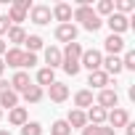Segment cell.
<instances>
[{
  "label": "cell",
  "instance_id": "obj_5",
  "mask_svg": "<svg viewBox=\"0 0 135 135\" xmlns=\"http://www.w3.org/2000/svg\"><path fill=\"white\" fill-rule=\"evenodd\" d=\"M95 106H101V109H106V111L117 109V106H119V95H117V90H111V88H106V90H98Z\"/></svg>",
  "mask_w": 135,
  "mask_h": 135
},
{
  "label": "cell",
  "instance_id": "obj_20",
  "mask_svg": "<svg viewBox=\"0 0 135 135\" xmlns=\"http://www.w3.org/2000/svg\"><path fill=\"white\" fill-rule=\"evenodd\" d=\"M85 117H88V124H106V109H101V106H95V103L88 109Z\"/></svg>",
  "mask_w": 135,
  "mask_h": 135
},
{
  "label": "cell",
  "instance_id": "obj_22",
  "mask_svg": "<svg viewBox=\"0 0 135 135\" xmlns=\"http://www.w3.org/2000/svg\"><path fill=\"white\" fill-rule=\"evenodd\" d=\"M66 124H69V127H85V124H88V117H85V111H80V109H72V111H69V117H66Z\"/></svg>",
  "mask_w": 135,
  "mask_h": 135
},
{
  "label": "cell",
  "instance_id": "obj_2",
  "mask_svg": "<svg viewBox=\"0 0 135 135\" xmlns=\"http://www.w3.org/2000/svg\"><path fill=\"white\" fill-rule=\"evenodd\" d=\"M82 42H69L64 50H61V66H64V72L66 74H72V77H77L80 74V58H82Z\"/></svg>",
  "mask_w": 135,
  "mask_h": 135
},
{
  "label": "cell",
  "instance_id": "obj_9",
  "mask_svg": "<svg viewBox=\"0 0 135 135\" xmlns=\"http://www.w3.org/2000/svg\"><path fill=\"white\" fill-rule=\"evenodd\" d=\"M101 72H106L109 77H119L124 69H122V58L119 56H106L101 61Z\"/></svg>",
  "mask_w": 135,
  "mask_h": 135
},
{
  "label": "cell",
  "instance_id": "obj_14",
  "mask_svg": "<svg viewBox=\"0 0 135 135\" xmlns=\"http://www.w3.org/2000/svg\"><path fill=\"white\" fill-rule=\"evenodd\" d=\"M8 85H11V90H13V93H24V90L32 85V80H29V74H27V72H21V69H19V72L11 77V82H8Z\"/></svg>",
  "mask_w": 135,
  "mask_h": 135
},
{
  "label": "cell",
  "instance_id": "obj_23",
  "mask_svg": "<svg viewBox=\"0 0 135 135\" xmlns=\"http://www.w3.org/2000/svg\"><path fill=\"white\" fill-rule=\"evenodd\" d=\"M24 40H27V29L24 27H11L8 29V42H13V48L24 45Z\"/></svg>",
  "mask_w": 135,
  "mask_h": 135
},
{
  "label": "cell",
  "instance_id": "obj_11",
  "mask_svg": "<svg viewBox=\"0 0 135 135\" xmlns=\"http://www.w3.org/2000/svg\"><path fill=\"white\" fill-rule=\"evenodd\" d=\"M48 95H50L53 103H64L66 98H69V88H66L64 82H53V85H48Z\"/></svg>",
  "mask_w": 135,
  "mask_h": 135
},
{
  "label": "cell",
  "instance_id": "obj_1",
  "mask_svg": "<svg viewBox=\"0 0 135 135\" xmlns=\"http://www.w3.org/2000/svg\"><path fill=\"white\" fill-rule=\"evenodd\" d=\"M72 16H74V21H80L88 32H98L101 29V16L93 11V6H90V0H80L77 3V8L72 11Z\"/></svg>",
  "mask_w": 135,
  "mask_h": 135
},
{
  "label": "cell",
  "instance_id": "obj_33",
  "mask_svg": "<svg viewBox=\"0 0 135 135\" xmlns=\"http://www.w3.org/2000/svg\"><path fill=\"white\" fill-rule=\"evenodd\" d=\"M98 135H117V130H111L109 124H101L98 127Z\"/></svg>",
  "mask_w": 135,
  "mask_h": 135
},
{
  "label": "cell",
  "instance_id": "obj_8",
  "mask_svg": "<svg viewBox=\"0 0 135 135\" xmlns=\"http://www.w3.org/2000/svg\"><path fill=\"white\" fill-rule=\"evenodd\" d=\"M53 35H56L58 42H66V45H69V42H77V27H74V24H58Z\"/></svg>",
  "mask_w": 135,
  "mask_h": 135
},
{
  "label": "cell",
  "instance_id": "obj_34",
  "mask_svg": "<svg viewBox=\"0 0 135 135\" xmlns=\"http://www.w3.org/2000/svg\"><path fill=\"white\" fill-rule=\"evenodd\" d=\"M6 90H11V85H8V82H6V80H3V77H0V95H3V93H6Z\"/></svg>",
  "mask_w": 135,
  "mask_h": 135
},
{
  "label": "cell",
  "instance_id": "obj_3",
  "mask_svg": "<svg viewBox=\"0 0 135 135\" xmlns=\"http://www.w3.org/2000/svg\"><path fill=\"white\" fill-rule=\"evenodd\" d=\"M101 61H103L101 50H95V48H85V50H82V58H80V66H85L88 72H98V69H101Z\"/></svg>",
  "mask_w": 135,
  "mask_h": 135
},
{
  "label": "cell",
  "instance_id": "obj_10",
  "mask_svg": "<svg viewBox=\"0 0 135 135\" xmlns=\"http://www.w3.org/2000/svg\"><path fill=\"white\" fill-rule=\"evenodd\" d=\"M50 16L58 21V24H72V6L69 3H56L50 8Z\"/></svg>",
  "mask_w": 135,
  "mask_h": 135
},
{
  "label": "cell",
  "instance_id": "obj_17",
  "mask_svg": "<svg viewBox=\"0 0 135 135\" xmlns=\"http://www.w3.org/2000/svg\"><path fill=\"white\" fill-rule=\"evenodd\" d=\"M45 64H48V69H58L61 66V48H56V45H48L45 48Z\"/></svg>",
  "mask_w": 135,
  "mask_h": 135
},
{
  "label": "cell",
  "instance_id": "obj_24",
  "mask_svg": "<svg viewBox=\"0 0 135 135\" xmlns=\"http://www.w3.org/2000/svg\"><path fill=\"white\" fill-rule=\"evenodd\" d=\"M19 106V93H13V90H6L3 95H0V109H16Z\"/></svg>",
  "mask_w": 135,
  "mask_h": 135
},
{
  "label": "cell",
  "instance_id": "obj_19",
  "mask_svg": "<svg viewBox=\"0 0 135 135\" xmlns=\"http://www.w3.org/2000/svg\"><path fill=\"white\" fill-rule=\"evenodd\" d=\"M95 101H93V90H77L74 93V106L80 109V111H85V109H90Z\"/></svg>",
  "mask_w": 135,
  "mask_h": 135
},
{
  "label": "cell",
  "instance_id": "obj_38",
  "mask_svg": "<svg viewBox=\"0 0 135 135\" xmlns=\"http://www.w3.org/2000/svg\"><path fill=\"white\" fill-rule=\"evenodd\" d=\"M0 135H11V130H0Z\"/></svg>",
  "mask_w": 135,
  "mask_h": 135
},
{
  "label": "cell",
  "instance_id": "obj_32",
  "mask_svg": "<svg viewBox=\"0 0 135 135\" xmlns=\"http://www.w3.org/2000/svg\"><path fill=\"white\" fill-rule=\"evenodd\" d=\"M98 127L101 124H85L82 127V135H98Z\"/></svg>",
  "mask_w": 135,
  "mask_h": 135
},
{
  "label": "cell",
  "instance_id": "obj_28",
  "mask_svg": "<svg viewBox=\"0 0 135 135\" xmlns=\"http://www.w3.org/2000/svg\"><path fill=\"white\" fill-rule=\"evenodd\" d=\"M21 135H42V124L40 122H27L21 127Z\"/></svg>",
  "mask_w": 135,
  "mask_h": 135
},
{
  "label": "cell",
  "instance_id": "obj_31",
  "mask_svg": "<svg viewBox=\"0 0 135 135\" xmlns=\"http://www.w3.org/2000/svg\"><path fill=\"white\" fill-rule=\"evenodd\" d=\"M8 29H11V21H8V16H0V37H3V35H8Z\"/></svg>",
  "mask_w": 135,
  "mask_h": 135
},
{
  "label": "cell",
  "instance_id": "obj_4",
  "mask_svg": "<svg viewBox=\"0 0 135 135\" xmlns=\"http://www.w3.org/2000/svg\"><path fill=\"white\" fill-rule=\"evenodd\" d=\"M50 6H42V3H37V6H32V11H29V21L32 24H37V27H45V24H50Z\"/></svg>",
  "mask_w": 135,
  "mask_h": 135
},
{
  "label": "cell",
  "instance_id": "obj_37",
  "mask_svg": "<svg viewBox=\"0 0 135 135\" xmlns=\"http://www.w3.org/2000/svg\"><path fill=\"white\" fill-rule=\"evenodd\" d=\"M3 72H6V64H3V58H0V77H3Z\"/></svg>",
  "mask_w": 135,
  "mask_h": 135
},
{
  "label": "cell",
  "instance_id": "obj_26",
  "mask_svg": "<svg viewBox=\"0 0 135 135\" xmlns=\"http://www.w3.org/2000/svg\"><path fill=\"white\" fill-rule=\"evenodd\" d=\"M24 45H27V53H37V50L42 48V37H40V35H27Z\"/></svg>",
  "mask_w": 135,
  "mask_h": 135
},
{
  "label": "cell",
  "instance_id": "obj_30",
  "mask_svg": "<svg viewBox=\"0 0 135 135\" xmlns=\"http://www.w3.org/2000/svg\"><path fill=\"white\" fill-rule=\"evenodd\" d=\"M35 64H37V53H27V50H24V61H21V72H24V69H32Z\"/></svg>",
  "mask_w": 135,
  "mask_h": 135
},
{
  "label": "cell",
  "instance_id": "obj_18",
  "mask_svg": "<svg viewBox=\"0 0 135 135\" xmlns=\"http://www.w3.org/2000/svg\"><path fill=\"white\" fill-rule=\"evenodd\" d=\"M35 80H37L35 85L45 90L48 85H53V82H56V72H53V69H48V66H42V69H37V77H35Z\"/></svg>",
  "mask_w": 135,
  "mask_h": 135
},
{
  "label": "cell",
  "instance_id": "obj_12",
  "mask_svg": "<svg viewBox=\"0 0 135 135\" xmlns=\"http://www.w3.org/2000/svg\"><path fill=\"white\" fill-rule=\"evenodd\" d=\"M21 61H24V50H21V48H8V50L3 53V64H6V66L21 69Z\"/></svg>",
  "mask_w": 135,
  "mask_h": 135
},
{
  "label": "cell",
  "instance_id": "obj_35",
  "mask_svg": "<svg viewBox=\"0 0 135 135\" xmlns=\"http://www.w3.org/2000/svg\"><path fill=\"white\" fill-rule=\"evenodd\" d=\"M6 50H8V42H6L3 37H0V58H3V53H6Z\"/></svg>",
  "mask_w": 135,
  "mask_h": 135
},
{
  "label": "cell",
  "instance_id": "obj_27",
  "mask_svg": "<svg viewBox=\"0 0 135 135\" xmlns=\"http://www.w3.org/2000/svg\"><path fill=\"white\" fill-rule=\"evenodd\" d=\"M98 16H111L114 13V0H98V6L93 8Z\"/></svg>",
  "mask_w": 135,
  "mask_h": 135
},
{
  "label": "cell",
  "instance_id": "obj_25",
  "mask_svg": "<svg viewBox=\"0 0 135 135\" xmlns=\"http://www.w3.org/2000/svg\"><path fill=\"white\" fill-rule=\"evenodd\" d=\"M50 135H72V127L66 124V119H56L50 124Z\"/></svg>",
  "mask_w": 135,
  "mask_h": 135
},
{
  "label": "cell",
  "instance_id": "obj_15",
  "mask_svg": "<svg viewBox=\"0 0 135 135\" xmlns=\"http://www.w3.org/2000/svg\"><path fill=\"white\" fill-rule=\"evenodd\" d=\"M109 82H111V77H109L106 72H101V69L88 74V85H90V88H95V90H106V88H109Z\"/></svg>",
  "mask_w": 135,
  "mask_h": 135
},
{
  "label": "cell",
  "instance_id": "obj_16",
  "mask_svg": "<svg viewBox=\"0 0 135 135\" xmlns=\"http://www.w3.org/2000/svg\"><path fill=\"white\" fill-rule=\"evenodd\" d=\"M8 122H11L13 127H24V124L29 122V114H27V109H24V106H16V109H11V111H8Z\"/></svg>",
  "mask_w": 135,
  "mask_h": 135
},
{
  "label": "cell",
  "instance_id": "obj_29",
  "mask_svg": "<svg viewBox=\"0 0 135 135\" xmlns=\"http://www.w3.org/2000/svg\"><path fill=\"white\" fill-rule=\"evenodd\" d=\"M122 69L135 72V50H124V56H122Z\"/></svg>",
  "mask_w": 135,
  "mask_h": 135
},
{
  "label": "cell",
  "instance_id": "obj_6",
  "mask_svg": "<svg viewBox=\"0 0 135 135\" xmlns=\"http://www.w3.org/2000/svg\"><path fill=\"white\" fill-rule=\"evenodd\" d=\"M106 122H109V127H111V130L124 127V124L130 122V111H127V109H122V106H117V109L106 111Z\"/></svg>",
  "mask_w": 135,
  "mask_h": 135
},
{
  "label": "cell",
  "instance_id": "obj_39",
  "mask_svg": "<svg viewBox=\"0 0 135 135\" xmlns=\"http://www.w3.org/2000/svg\"><path fill=\"white\" fill-rule=\"evenodd\" d=\"M0 119H3V109H0Z\"/></svg>",
  "mask_w": 135,
  "mask_h": 135
},
{
  "label": "cell",
  "instance_id": "obj_13",
  "mask_svg": "<svg viewBox=\"0 0 135 135\" xmlns=\"http://www.w3.org/2000/svg\"><path fill=\"white\" fill-rule=\"evenodd\" d=\"M103 48H106L109 56H119V53L124 50V40H122V35H109V37L103 40Z\"/></svg>",
  "mask_w": 135,
  "mask_h": 135
},
{
  "label": "cell",
  "instance_id": "obj_7",
  "mask_svg": "<svg viewBox=\"0 0 135 135\" xmlns=\"http://www.w3.org/2000/svg\"><path fill=\"white\" fill-rule=\"evenodd\" d=\"M106 24H109V29H111V35H122V32H127L130 29V19L127 16H122V13H111V16H106Z\"/></svg>",
  "mask_w": 135,
  "mask_h": 135
},
{
  "label": "cell",
  "instance_id": "obj_21",
  "mask_svg": "<svg viewBox=\"0 0 135 135\" xmlns=\"http://www.w3.org/2000/svg\"><path fill=\"white\" fill-rule=\"evenodd\" d=\"M21 95H24V101H27V103H40V101L45 98V90H42V88H37V85H29Z\"/></svg>",
  "mask_w": 135,
  "mask_h": 135
},
{
  "label": "cell",
  "instance_id": "obj_36",
  "mask_svg": "<svg viewBox=\"0 0 135 135\" xmlns=\"http://www.w3.org/2000/svg\"><path fill=\"white\" fill-rule=\"evenodd\" d=\"M124 127H127V135H135V124H132V122H127Z\"/></svg>",
  "mask_w": 135,
  "mask_h": 135
}]
</instances>
